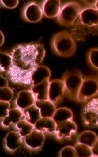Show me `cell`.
Listing matches in <instances>:
<instances>
[{
  "label": "cell",
  "instance_id": "obj_1",
  "mask_svg": "<svg viewBox=\"0 0 98 157\" xmlns=\"http://www.w3.org/2000/svg\"><path fill=\"white\" fill-rule=\"evenodd\" d=\"M43 45L38 43L20 44L11 52L12 65L7 75L17 84H32V75L45 56Z\"/></svg>",
  "mask_w": 98,
  "mask_h": 157
},
{
  "label": "cell",
  "instance_id": "obj_5",
  "mask_svg": "<svg viewBox=\"0 0 98 157\" xmlns=\"http://www.w3.org/2000/svg\"><path fill=\"white\" fill-rule=\"evenodd\" d=\"M98 93V78L88 76L83 80L78 92L77 101L85 102L95 96Z\"/></svg>",
  "mask_w": 98,
  "mask_h": 157
},
{
  "label": "cell",
  "instance_id": "obj_2",
  "mask_svg": "<svg viewBox=\"0 0 98 157\" xmlns=\"http://www.w3.org/2000/svg\"><path fill=\"white\" fill-rule=\"evenodd\" d=\"M51 44L55 53L61 57H71L76 50V45L74 39L66 31L56 34L52 38Z\"/></svg>",
  "mask_w": 98,
  "mask_h": 157
},
{
  "label": "cell",
  "instance_id": "obj_24",
  "mask_svg": "<svg viewBox=\"0 0 98 157\" xmlns=\"http://www.w3.org/2000/svg\"><path fill=\"white\" fill-rule=\"evenodd\" d=\"M12 65V59L11 55L1 52V73H8Z\"/></svg>",
  "mask_w": 98,
  "mask_h": 157
},
{
  "label": "cell",
  "instance_id": "obj_8",
  "mask_svg": "<svg viewBox=\"0 0 98 157\" xmlns=\"http://www.w3.org/2000/svg\"><path fill=\"white\" fill-rule=\"evenodd\" d=\"M77 125L73 120L64 121L57 125L55 133L58 139L69 138L72 134L76 132Z\"/></svg>",
  "mask_w": 98,
  "mask_h": 157
},
{
  "label": "cell",
  "instance_id": "obj_14",
  "mask_svg": "<svg viewBox=\"0 0 98 157\" xmlns=\"http://www.w3.org/2000/svg\"><path fill=\"white\" fill-rule=\"evenodd\" d=\"M57 124L52 117H41L34 125L35 129L43 132H55Z\"/></svg>",
  "mask_w": 98,
  "mask_h": 157
},
{
  "label": "cell",
  "instance_id": "obj_27",
  "mask_svg": "<svg viewBox=\"0 0 98 157\" xmlns=\"http://www.w3.org/2000/svg\"><path fill=\"white\" fill-rule=\"evenodd\" d=\"M60 156L62 157H77L74 147L70 145L66 146L60 151Z\"/></svg>",
  "mask_w": 98,
  "mask_h": 157
},
{
  "label": "cell",
  "instance_id": "obj_6",
  "mask_svg": "<svg viewBox=\"0 0 98 157\" xmlns=\"http://www.w3.org/2000/svg\"><path fill=\"white\" fill-rule=\"evenodd\" d=\"M82 116L85 124L98 128V99H93L83 108Z\"/></svg>",
  "mask_w": 98,
  "mask_h": 157
},
{
  "label": "cell",
  "instance_id": "obj_23",
  "mask_svg": "<svg viewBox=\"0 0 98 157\" xmlns=\"http://www.w3.org/2000/svg\"><path fill=\"white\" fill-rule=\"evenodd\" d=\"M17 129L18 130L19 133L23 137L27 136L31 133L34 129V125L27 120H20L17 124Z\"/></svg>",
  "mask_w": 98,
  "mask_h": 157
},
{
  "label": "cell",
  "instance_id": "obj_28",
  "mask_svg": "<svg viewBox=\"0 0 98 157\" xmlns=\"http://www.w3.org/2000/svg\"><path fill=\"white\" fill-rule=\"evenodd\" d=\"M89 59L92 66L98 69V49H91L89 54Z\"/></svg>",
  "mask_w": 98,
  "mask_h": 157
},
{
  "label": "cell",
  "instance_id": "obj_26",
  "mask_svg": "<svg viewBox=\"0 0 98 157\" xmlns=\"http://www.w3.org/2000/svg\"><path fill=\"white\" fill-rule=\"evenodd\" d=\"M14 93L10 87H1L0 101H9L13 98Z\"/></svg>",
  "mask_w": 98,
  "mask_h": 157
},
{
  "label": "cell",
  "instance_id": "obj_32",
  "mask_svg": "<svg viewBox=\"0 0 98 157\" xmlns=\"http://www.w3.org/2000/svg\"><path fill=\"white\" fill-rule=\"evenodd\" d=\"M8 86V82L5 78L1 74V87H7Z\"/></svg>",
  "mask_w": 98,
  "mask_h": 157
},
{
  "label": "cell",
  "instance_id": "obj_4",
  "mask_svg": "<svg viewBox=\"0 0 98 157\" xmlns=\"http://www.w3.org/2000/svg\"><path fill=\"white\" fill-rule=\"evenodd\" d=\"M81 11V6L77 2H68L60 10L57 19L58 23L63 26H70L80 16Z\"/></svg>",
  "mask_w": 98,
  "mask_h": 157
},
{
  "label": "cell",
  "instance_id": "obj_18",
  "mask_svg": "<svg viewBox=\"0 0 98 157\" xmlns=\"http://www.w3.org/2000/svg\"><path fill=\"white\" fill-rule=\"evenodd\" d=\"M50 76V70L48 67L45 66H39L32 75V86L49 80Z\"/></svg>",
  "mask_w": 98,
  "mask_h": 157
},
{
  "label": "cell",
  "instance_id": "obj_25",
  "mask_svg": "<svg viewBox=\"0 0 98 157\" xmlns=\"http://www.w3.org/2000/svg\"><path fill=\"white\" fill-rule=\"evenodd\" d=\"M77 157H92L91 147L83 144L77 143L74 146Z\"/></svg>",
  "mask_w": 98,
  "mask_h": 157
},
{
  "label": "cell",
  "instance_id": "obj_34",
  "mask_svg": "<svg viewBox=\"0 0 98 157\" xmlns=\"http://www.w3.org/2000/svg\"><path fill=\"white\" fill-rule=\"evenodd\" d=\"M95 6L96 9L98 10V1H97L95 3Z\"/></svg>",
  "mask_w": 98,
  "mask_h": 157
},
{
  "label": "cell",
  "instance_id": "obj_15",
  "mask_svg": "<svg viewBox=\"0 0 98 157\" xmlns=\"http://www.w3.org/2000/svg\"><path fill=\"white\" fill-rule=\"evenodd\" d=\"M35 104L39 108L43 117H52L56 109L55 104L49 100H36Z\"/></svg>",
  "mask_w": 98,
  "mask_h": 157
},
{
  "label": "cell",
  "instance_id": "obj_22",
  "mask_svg": "<svg viewBox=\"0 0 98 157\" xmlns=\"http://www.w3.org/2000/svg\"><path fill=\"white\" fill-rule=\"evenodd\" d=\"M98 136L94 132L86 131L80 134L77 138V143L92 147L97 140Z\"/></svg>",
  "mask_w": 98,
  "mask_h": 157
},
{
  "label": "cell",
  "instance_id": "obj_13",
  "mask_svg": "<svg viewBox=\"0 0 98 157\" xmlns=\"http://www.w3.org/2000/svg\"><path fill=\"white\" fill-rule=\"evenodd\" d=\"M60 5L59 0H47L43 3V12L47 17H55L60 12Z\"/></svg>",
  "mask_w": 98,
  "mask_h": 157
},
{
  "label": "cell",
  "instance_id": "obj_19",
  "mask_svg": "<svg viewBox=\"0 0 98 157\" xmlns=\"http://www.w3.org/2000/svg\"><path fill=\"white\" fill-rule=\"evenodd\" d=\"M23 115V112L20 108H13L10 109L8 115L3 118L2 125L8 127L17 124L20 121Z\"/></svg>",
  "mask_w": 98,
  "mask_h": 157
},
{
  "label": "cell",
  "instance_id": "obj_29",
  "mask_svg": "<svg viewBox=\"0 0 98 157\" xmlns=\"http://www.w3.org/2000/svg\"><path fill=\"white\" fill-rule=\"evenodd\" d=\"M1 105V118H3L9 114L10 104L9 101H0Z\"/></svg>",
  "mask_w": 98,
  "mask_h": 157
},
{
  "label": "cell",
  "instance_id": "obj_21",
  "mask_svg": "<svg viewBox=\"0 0 98 157\" xmlns=\"http://www.w3.org/2000/svg\"><path fill=\"white\" fill-rule=\"evenodd\" d=\"M24 114L25 120L34 125L41 117L39 109L35 104L29 106L24 109Z\"/></svg>",
  "mask_w": 98,
  "mask_h": 157
},
{
  "label": "cell",
  "instance_id": "obj_31",
  "mask_svg": "<svg viewBox=\"0 0 98 157\" xmlns=\"http://www.w3.org/2000/svg\"><path fill=\"white\" fill-rule=\"evenodd\" d=\"M91 149L92 156L98 157V136L97 137L96 142L95 143L94 145L91 147Z\"/></svg>",
  "mask_w": 98,
  "mask_h": 157
},
{
  "label": "cell",
  "instance_id": "obj_12",
  "mask_svg": "<svg viewBox=\"0 0 98 157\" xmlns=\"http://www.w3.org/2000/svg\"><path fill=\"white\" fill-rule=\"evenodd\" d=\"M36 98L32 91L24 90L20 92L16 100V104L20 109H24L34 105Z\"/></svg>",
  "mask_w": 98,
  "mask_h": 157
},
{
  "label": "cell",
  "instance_id": "obj_11",
  "mask_svg": "<svg viewBox=\"0 0 98 157\" xmlns=\"http://www.w3.org/2000/svg\"><path fill=\"white\" fill-rule=\"evenodd\" d=\"M81 24L87 26L98 25V10L93 8H86L81 11L80 15Z\"/></svg>",
  "mask_w": 98,
  "mask_h": 157
},
{
  "label": "cell",
  "instance_id": "obj_10",
  "mask_svg": "<svg viewBox=\"0 0 98 157\" xmlns=\"http://www.w3.org/2000/svg\"><path fill=\"white\" fill-rule=\"evenodd\" d=\"M45 136L43 132L34 129L32 132L25 136V142L29 148L38 149L40 148L44 144Z\"/></svg>",
  "mask_w": 98,
  "mask_h": 157
},
{
  "label": "cell",
  "instance_id": "obj_7",
  "mask_svg": "<svg viewBox=\"0 0 98 157\" xmlns=\"http://www.w3.org/2000/svg\"><path fill=\"white\" fill-rule=\"evenodd\" d=\"M66 92L65 83L62 80L56 79L50 82L48 98L54 103H58L62 100Z\"/></svg>",
  "mask_w": 98,
  "mask_h": 157
},
{
  "label": "cell",
  "instance_id": "obj_20",
  "mask_svg": "<svg viewBox=\"0 0 98 157\" xmlns=\"http://www.w3.org/2000/svg\"><path fill=\"white\" fill-rule=\"evenodd\" d=\"M73 117V113L72 110L66 107H61L56 109L52 117L57 125L64 121L71 120Z\"/></svg>",
  "mask_w": 98,
  "mask_h": 157
},
{
  "label": "cell",
  "instance_id": "obj_3",
  "mask_svg": "<svg viewBox=\"0 0 98 157\" xmlns=\"http://www.w3.org/2000/svg\"><path fill=\"white\" fill-rule=\"evenodd\" d=\"M83 80L82 75L78 69H69L64 73L63 81L65 83L66 91L71 100L77 101L78 92Z\"/></svg>",
  "mask_w": 98,
  "mask_h": 157
},
{
  "label": "cell",
  "instance_id": "obj_9",
  "mask_svg": "<svg viewBox=\"0 0 98 157\" xmlns=\"http://www.w3.org/2000/svg\"><path fill=\"white\" fill-rule=\"evenodd\" d=\"M43 13L42 10L39 5L34 2H31L25 7L24 17L28 22L36 23L41 20Z\"/></svg>",
  "mask_w": 98,
  "mask_h": 157
},
{
  "label": "cell",
  "instance_id": "obj_30",
  "mask_svg": "<svg viewBox=\"0 0 98 157\" xmlns=\"http://www.w3.org/2000/svg\"><path fill=\"white\" fill-rule=\"evenodd\" d=\"M1 2H2V5L7 8L13 9L17 6L19 1L18 0H1Z\"/></svg>",
  "mask_w": 98,
  "mask_h": 157
},
{
  "label": "cell",
  "instance_id": "obj_33",
  "mask_svg": "<svg viewBox=\"0 0 98 157\" xmlns=\"http://www.w3.org/2000/svg\"><path fill=\"white\" fill-rule=\"evenodd\" d=\"M0 35H1V46L3 44L4 41V36L3 33L1 31L0 32Z\"/></svg>",
  "mask_w": 98,
  "mask_h": 157
},
{
  "label": "cell",
  "instance_id": "obj_17",
  "mask_svg": "<svg viewBox=\"0 0 98 157\" xmlns=\"http://www.w3.org/2000/svg\"><path fill=\"white\" fill-rule=\"evenodd\" d=\"M49 80L44 81L36 85L32 86L31 91L34 94L36 100H49Z\"/></svg>",
  "mask_w": 98,
  "mask_h": 157
},
{
  "label": "cell",
  "instance_id": "obj_16",
  "mask_svg": "<svg viewBox=\"0 0 98 157\" xmlns=\"http://www.w3.org/2000/svg\"><path fill=\"white\" fill-rule=\"evenodd\" d=\"M23 136L19 132H10L7 135L5 139L6 146L10 151H15L19 148L23 144Z\"/></svg>",
  "mask_w": 98,
  "mask_h": 157
}]
</instances>
